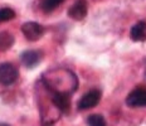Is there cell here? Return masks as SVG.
I'll return each mask as SVG.
<instances>
[{
  "instance_id": "obj_1",
  "label": "cell",
  "mask_w": 146,
  "mask_h": 126,
  "mask_svg": "<svg viewBox=\"0 0 146 126\" xmlns=\"http://www.w3.org/2000/svg\"><path fill=\"white\" fill-rule=\"evenodd\" d=\"M18 69L11 63H3L0 64V83L4 86H9L17 81Z\"/></svg>"
},
{
  "instance_id": "obj_2",
  "label": "cell",
  "mask_w": 146,
  "mask_h": 126,
  "mask_svg": "<svg viewBox=\"0 0 146 126\" xmlns=\"http://www.w3.org/2000/svg\"><path fill=\"white\" fill-rule=\"evenodd\" d=\"M101 96H102V93L100 90H91L90 92H87L84 96H82V98L77 103V107L80 110L92 109V107L98 105L100 100H101Z\"/></svg>"
},
{
  "instance_id": "obj_3",
  "label": "cell",
  "mask_w": 146,
  "mask_h": 126,
  "mask_svg": "<svg viewBox=\"0 0 146 126\" xmlns=\"http://www.w3.org/2000/svg\"><path fill=\"white\" fill-rule=\"evenodd\" d=\"M43 27L35 21H27L22 25V33L28 41L35 42L43 35Z\"/></svg>"
},
{
  "instance_id": "obj_4",
  "label": "cell",
  "mask_w": 146,
  "mask_h": 126,
  "mask_svg": "<svg viewBox=\"0 0 146 126\" xmlns=\"http://www.w3.org/2000/svg\"><path fill=\"white\" fill-rule=\"evenodd\" d=\"M126 105L129 107H146V88L137 87L126 97Z\"/></svg>"
},
{
  "instance_id": "obj_5",
  "label": "cell",
  "mask_w": 146,
  "mask_h": 126,
  "mask_svg": "<svg viewBox=\"0 0 146 126\" xmlns=\"http://www.w3.org/2000/svg\"><path fill=\"white\" fill-rule=\"evenodd\" d=\"M88 11V4L86 0H76L68 9V15L73 20H82L86 18Z\"/></svg>"
},
{
  "instance_id": "obj_6",
  "label": "cell",
  "mask_w": 146,
  "mask_h": 126,
  "mask_svg": "<svg viewBox=\"0 0 146 126\" xmlns=\"http://www.w3.org/2000/svg\"><path fill=\"white\" fill-rule=\"evenodd\" d=\"M52 102L62 112H67L71 107V98L67 92H52Z\"/></svg>"
},
{
  "instance_id": "obj_7",
  "label": "cell",
  "mask_w": 146,
  "mask_h": 126,
  "mask_svg": "<svg viewBox=\"0 0 146 126\" xmlns=\"http://www.w3.org/2000/svg\"><path fill=\"white\" fill-rule=\"evenodd\" d=\"M20 61L27 68H34L42 61V53L38 51H25L20 56Z\"/></svg>"
},
{
  "instance_id": "obj_8",
  "label": "cell",
  "mask_w": 146,
  "mask_h": 126,
  "mask_svg": "<svg viewBox=\"0 0 146 126\" xmlns=\"http://www.w3.org/2000/svg\"><path fill=\"white\" fill-rule=\"evenodd\" d=\"M130 37L133 42H142L146 39V21H139L131 28Z\"/></svg>"
},
{
  "instance_id": "obj_9",
  "label": "cell",
  "mask_w": 146,
  "mask_h": 126,
  "mask_svg": "<svg viewBox=\"0 0 146 126\" xmlns=\"http://www.w3.org/2000/svg\"><path fill=\"white\" fill-rule=\"evenodd\" d=\"M14 37L7 32L0 33V51H7L13 45Z\"/></svg>"
},
{
  "instance_id": "obj_10",
  "label": "cell",
  "mask_w": 146,
  "mask_h": 126,
  "mask_svg": "<svg viewBox=\"0 0 146 126\" xmlns=\"http://www.w3.org/2000/svg\"><path fill=\"white\" fill-rule=\"evenodd\" d=\"M64 0H42V9L45 13H50L57 7H59Z\"/></svg>"
},
{
  "instance_id": "obj_11",
  "label": "cell",
  "mask_w": 146,
  "mask_h": 126,
  "mask_svg": "<svg viewBox=\"0 0 146 126\" xmlns=\"http://www.w3.org/2000/svg\"><path fill=\"white\" fill-rule=\"evenodd\" d=\"M15 18V11L10 8H3L0 9V23H5Z\"/></svg>"
},
{
  "instance_id": "obj_12",
  "label": "cell",
  "mask_w": 146,
  "mask_h": 126,
  "mask_svg": "<svg viewBox=\"0 0 146 126\" xmlns=\"http://www.w3.org/2000/svg\"><path fill=\"white\" fill-rule=\"evenodd\" d=\"M87 124H88V126H106V121H105V119H103V116L95 113V115L88 116Z\"/></svg>"
},
{
  "instance_id": "obj_13",
  "label": "cell",
  "mask_w": 146,
  "mask_h": 126,
  "mask_svg": "<svg viewBox=\"0 0 146 126\" xmlns=\"http://www.w3.org/2000/svg\"><path fill=\"white\" fill-rule=\"evenodd\" d=\"M0 126H4V125H0Z\"/></svg>"
},
{
  "instance_id": "obj_14",
  "label": "cell",
  "mask_w": 146,
  "mask_h": 126,
  "mask_svg": "<svg viewBox=\"0 0 146 126\" xmlns=\"http://www.w3.org/2000/svg\"><path fill=\"white\" fill-rule=\"evenodd\" d=\"M4 126H8V125H4Z\"/></svg>"
}]
</instances>
